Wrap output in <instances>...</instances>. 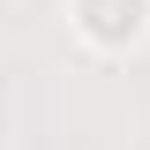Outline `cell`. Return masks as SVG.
I'll return each instance as SVG.
<instances>
[{"label":"cell","instance_id":"cell-1","mask_svg":"<svg viewBox=\"0 0 150 150\" xmlns=\"http://www.w3.org/2000/svg\"><path fill=\"white\" fill-rule=\"evenodd\" d=\"M83 15H90L98 38H128L135 23H143V0H83Z\"/></svg>","mask_w":150,"mask_h":150}]
</instances>
